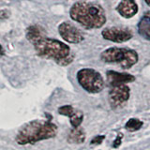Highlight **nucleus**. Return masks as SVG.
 <instances>
[{"label":"nucleus","instance_id":"423d86ee","mask_svg":"<svg viewBox=\"0 0 150 150\" xmlns=\"http://www.w3.org/2000/svg\"><path fill=\"white\" fill-rule=\"evenodd\" d=\"M101 35L104 40L116 42V43L128 41L132 38V33L128 28L116 26L104 28L101 32Z\"/></svg>","mask_w":150,"mask_h":150},{"label":"nucleus","instance_id":"20e7f679","mask_svg":"<svg viewBox=\"0 0 150 150\" xmlns=\"http://www.w3.org/2000/svg\"><path fill=\"white\" fill-rule=\"evenodd\" d=\"M100 58L106 63H118L123 69H129L138 62L139 56L137 52L127 48H111L102 52Z\"/></svg>","mask_w":150,"mask_h":150},{"label":"nucleus","instance_id":"7ed1b4c3","mask_svg":"<svg viewBox=\"0 0 150 150\" xmlns=\"http://www.w3.org/2000/svg\"><path fill=\"white\" fill-rule=\"evenodd\" d=\"M38 55L43 58L54 59L56 63L70 55L69 47L57 40L43 38L34 44Z\"/></svg>","mask_w":150,"mask_h":150},{"label":"nucleus","instance_id":"a211bd4d","mask_svg":"<svg viewBox=\"0 0 150 150\" xmlns=\"http://www.w3.org/2000/svg\"><path fill=\"white\" fill-rule=\"evenodd\" d=\"M72 60H73V55L70 54L69 56H68V57H66L62 60H60L59 62L57 63L58 65H61V66H67L69 65V63H71L72 62Z\"/></svg>","mask_w":150,"mask_h":150},{"label":"nucleus","instance_id":"2eb2a0df","mask_svg":"<svg viewBox=\"0 0 150 150\" xmlns=\"http://www.w3.org/2000/svg\"><path fill=\"white\" fill-rule=\"evenodd\" d=\"M69 119H70V124H71V126L73 127V128L80 127V125H81V123L83 122V112L75 109L73 114L69 116Z\"/></svg>","mask_w":150,"mask_h":150},{"label":"nucleus","instance_id":"412c9836","mask_svg":"<svg viewBox=\"0 0 150 150\" xmlns=\"http://www.w3.org/2000/svg\"><path fill=\"white\" fill-rule=\"evenodd\" d=\"M144 1H145V3H146V4L148 5V6L150 7V0H144Z\"/></svg>","mask_w":150,"mask_h":150},{"label":"nucleus","instance_id":"9b49d317","mask_svg":"<svg viewBox=\"0 0 150 150\" xmlns=\"http://www.w3.org/2000/svg\"><path fill=\"white\" fill-rule=\"evenodd\" d=\"M45 35L44 29L40 25H31L26 30V39L34 45L38 41L43 39Z\"/></svg>","mask_w":150,"mask_h":150},{"label":"nucleus","instance_id":"9d476101","mask_svg":"<svg viewBox=\"0 0 150 150\" xmlns=\"http://www.w3.org/2000/svg\"><path fill=\"white\" fill-rule=\"evenodd\" d=\"M116 11L122 17L131 18L138 12V6L134 0H121L116 8Z\"/></svg>","mask_w":150,"mask_h":150},{"label":"nucleus","instance_id":"aec40b11","mask_svg":"<svg viewBox=\"0 0 150 150\" xmlns=\"http://www.w3.org/2000/svg\"><path fill=\"white\" fill-rule=\"evenodd\" d=\"M9 15H11V13H9L8 11H5V9H2L1 12H0V18H1V19H6Z\"/></svg>","mask_w":150,"mask_h":150},{"label":"nucleus","instance_id":"4be33fe9","mask_svg":"<svg viewBox=\"0 0 150 150\" xmlns=\"http://www.w3.org/2000/svg\"><path fill=\"white\" fill-rule=\"evenodd\" d=\"M1 55L2 56L4 55V48H3V47H1Z\"/></svg>","mask_w":150,"mask_h":150},{"label":"nucleus","instance_id":"dca6fc26","mask_svg":"<svg viewBox=\"0 0 150 150\" xmlns=\"http://www.w3.org/2000/svg\"><path fill=\"white\" fill-rule=\"evenodd\" d=\"M74 111H75V109L71 105H64L62 107L58 108V112L60 115L69 116V117L73 114Z\"/></svg>","mask_w":150,"mask_h":150},{"label":"nucleus","instance_id":"f8f14e48","mask_svg":"<svg viewBox=\"0 0 150 150\" xmlns=\"http://www.w3.org/2000/svg\"><path fill=\"white\" fill-rule=\"evenodd\" d=\"M139 34L150 41V12H146L140 20L138 23Z\"/></svg>","mask_w":150,"mask_h":150},{"label":"nucleus","instance_id":"6e6552de","mask_svg":"<svg viewBox=\"0 0 150 150\" xmlns=\"http://www.w3.org/2000/svg\"><path fill=\"white\" fill-rule=\"evenodd\" d=\"M129 88L126 84L114 86L109 91V100L112 107H118L124 104L129 98Z\"/></svg>","mask_w":150,"mask_h":150},{"label":"nucleus","instance_id":"f3484780","mask_svg":"<svg viewBox=\"0 0 150 150\" xmlns=\"http://www.w3.org/2000/svg\"><path fill=\"white\" fill-rule=\"evenodd\" d=\"M105 139V135H97V136H95L93 139H92V141H91V144H93V145H95V144H100L101 143H102V141Z\"/></svg>","mask_w":150,"mask_h":150},{"label":"nucleus","instance_id":"0eeeda50","mask_svg":"<svg viewBox=\"0 0 150 150\" xmlns=\"http://www.w3.org/2000/svg\"><path fill=\"white\" fill-rule=\"evenodd\" d=\"M58 32L62 39L69 43H80L83 40V35L71 23L64 22L58 26Z\"/></svg>","mask_w":150,"mask_h":150},{"label":"nucleus","instance_id":"f03ea898","mask_svg":"<svg viewBox=\"0 0 150 150\" xmlns=\"http://www.w3.org/2000/svg\"><path fill=\"white\" fill-rule=\"evenodd\" d=\"M57 134V127L51 121L33 120L23 125L16 135V142L21 144H35L42 140L54 138Z\"/></svg>","mask_w":150,"mask_h":150},{"label":"nucleus","instance_id":"4468645a","mask_svg":"<svg viewBox=\"0 0 150 150\" xmlns=\"http://www.w3.org/2000/svg\"><path fill=\"white\" fill-rule=\"evenodd\" d=\"M144 123L143 121H141L138 118H130L128 120V122L125 125V129L127 130L130 131V132H134V131L139 130L143 127Z\"/></svg>","mask_w":150,"mask_h":150},{"label":"nucleus","instance_id":"ddd939ff","mask_svg":"<svg viewBox=\"0 0 150 150\" xmlns=\"http://www.w3.org/2000/svg\"><path fill=\"white\" fill-rule=\"evenodd\" d=\"M86 131L82 127L73 128L68 136V142L70 144H83L86 141Z\"/></svg>","mask_w":150,"mask_h":150},{"label":"nucleus","instance_id":"6ab92c4d","mask_svg":"<svg viewBox=\"0 0 150 150\" xmlns=\"http://www.w3.org/2000/svg\"><path fill=\"white\" fill-rule=\"evenodd\" d=\"M122 138H123V134L122 133H119L118 135H117L116 139L112 142V147L114 148H117L120 146L121 144V142H122Z\"/></svg>","mask_w":150,"mask_h":150},{"label":"nucleus","instance_id":"1a4fd4ad","mask_svg":"<svg viewBox=\"0 0 150 150\" xmlns=\"http://www.w3.org/2000/svg\"><path fill=\"white\" fill-rule=\"evenodd\" d=\"M107 81L111 86H118V84H126L135 81V77L129 73H121L115 70H108L106 73Z\"/></svg>","mask_w":150,"mask_h":150},{"label":"nucleus","instance_id":"f257e3e1","mask_svg":"<svg viewBox=\"0 0 150 150\" xmlns=\"http://www.w3.org/2000/svg\"><path fill=\"white\" fill-rule=\"evenodd\" d=\"M69 15L72 20L76 21L86 28H100L106 23L105 11L100 5L79 1L70 8Z\"/></svg>","mask_w":150,"mask_h":150},{"label":"nucleus","instance_id":"39448f33","mask_svg":"<svg viewBox=\"0 0 150 150\" xmlns=\"http://www.w3.org/2000/svg\"><path fill=\"white\" fill-rule=\"evenodd\" d=\"M79 84L89 93H100L104 87L101 74L93 69H82L77 73Z\"/></svg>","mask_w":150,"mask_h":150}]
</instances>
